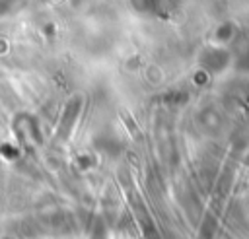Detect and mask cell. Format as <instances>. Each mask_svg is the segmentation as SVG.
I'll list each match as a JSON object with an SVG mask.
<instances>
[{
    "label": "cell",
    "mask_w": 249,
    "mask_h": 239,
    "mask_svg": "<svg viewBox=\"0 0 249 239\" xmlns=\"http://www.w3.org/2000/svg\"><path fill=\"white\" fill-rule=\"evenodd\" d=\"M123 120L126 122V126H128V130H130V134H134V138H140V132H138V128H136V124H134V120H130V119H128V115H123Z\"/></svg>",
    "instance_id": "6da1fadb"
}]
</instances>
